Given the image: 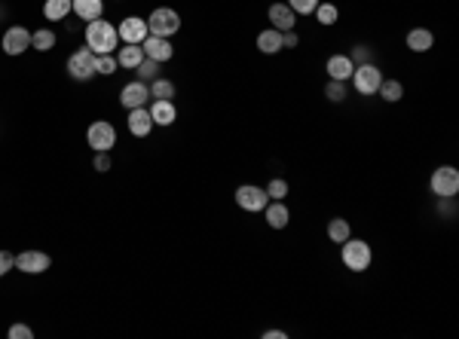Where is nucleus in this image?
I'll return each mask as SVG.
<instances>
[{
    "label": "nucleus",
    "mask_w": 459,
    "mask_h": 339,
    "mask_svg": "<svg viewBox=\"0 0 459 339\" xmlns=\"http://www.w3.org/2000/svg\"><path fill=\"white\" fill-rule=\"evenodd\" d=\"M86 46H89L95 55H110V52H114V49L119 46L117 25L104 22V19H95V22H89V25H86Z\"/></svg>",
    "instance_id": "1"
},
{
    "label": "nucleus",
    "mask_w": 459,
    "mask_h": 339,
    "mask_svg": "<svg viewBox=\"0 0 459 339\" xmlns=\"http://www.w3.org/2000/svg\"><path fill=\"white\" fill-rule=\"evenodd\" d=\"M340 257H343V266L349 272H364L367 266H371V260H373V251H371V245H367V242L349 236L343 242V248H340Z\"/></svg>",
    "instance_id": "2"
},
{
    "label": "nucleus",
    "mask_w": 459,
    "mask_h": 339,
    "mask_svg": "<svg viewBox=\"0 0 459 339\" xmlns=\"http://www.w3.org/2000/svg\"><path fill=\"white\" fill-rule=\"evenodd\" d=\"M178 28H181V16L175 10H168V6L153 10L150 19H147V34H153V37H172V34H178Z\"/></svg>",
    "instance_id": "3"
},
{
    "label": "nucleus",
    "mask_w": 459,
    "mask_h": 339,
    "mask_svg": "<svg viewBox=\"0 0 459 339\" xmlns=\"http://www.w3.org/2000/svg\"><path fill=\"white\" fill-rule=\"evenodd\" d=\"M95 65H98V55L92 52L89 46H83V49H77V52L68 59V74L74 76V80L86 83V80H92V76L98 74Z\"/></svg>",
    "instance_id": "4"
},
{
    "label": "nucleus",
    "mask_w": 459,
    "mask_h": 339,
    "mask_svg": "<svg viewBox=\"0 0 459 339\" xmlns=\"http://www.w3.org/2000/svg\"><path fill=\"white\" fill-rule=\"evenodd\" d=\"M429 187H432V193L441 196V199H456V193H459V172H456L453 165L435 168Z\"/></svg>",
    "instance_id": "5"
},
{
    "label": "nucleus",
    "mask_w": 459,
    "mask_h": 339,
    "mask_svg": "<svg viewBox=\"0 0 459 339\" xmlns=\"http://www.w3.org/2000/svg\"><path fill=\"white\" fill-rule=\"evenodd\" d=\"M86 141H89V147L95 153H110V147L117 144V132H114V125H110V123L95 119V123L89 125V132H86Z\"/></svg>",
    "instance_id": "6"
},
{
    "label": "nucleus",
    "mask_w": 459,
    "mask_h": 339,
    "mask_svg": "<svg viewBox=\"0 0 459 339\" xmlns=\"http://www.w3.org/2000/svg\"><path fill=\"white\" fill-rule=\"evenodd\" d=\"M352 83H355V89L362 92V95H373V92L380 89V83H383V70H380L377 65H358L355 70H352Z\"/></svg>",
    "instance_id": "7"
},
{
    "label": "nucleus",
    "mask_w": 459,
    "mask_h": 339,
    "mask_svg": "<svg viewBox=\"0 0 459 339\" xmlns=\"http://www.w3.org/2000/svg\"><path fill=\"white\" fill-rule=\"evenodd\" d=\"M266 202H270V196H266L264 187H254V183H245V187L236 189V205L242 211H251V214H257V211L266 208Z\"/></svg>",
    "instance_id": "8"
},
{
    "label": "nucleus",
    "mask_w": 459,
    "mask_h": 339,
    "mask_svg": "<svg viewBox=\"0 0 459 339\" xmlns=\"http://www.w3.org/2000/svg\"><path fill=\"white\" fill-rule=\"evenodd\" d=\"M3 52L6 55H22L25 49H31V31L22 25H12V28H6V34H3Z\"/></svg>",
    "instance_id": "9"
},
{
    "label": "nucleus",
    "mask_w": 459,
    "mask_h": 339,
    "mask_svg": "<svg viewBox=\"0 0 459 339\" xmlns=\"http://www.w3.org/2000/svg\"><path fill=\"white\" fill-rule=\"evenodd\" d=\"M147 98H150V89H147V83H126L123 89H119V104H123L126 110H135V107H144Z\"/></svg>",
    "instance_id": "10"
},
{
    "label": "nucleus",
    "mask_w": 459,
    "mask_h": 339,
    "mask_svg": "<svg viewBox=\"0 0 459 339\" xmlns=\"http://www.w3.org/2000/svg\"><path fill=\"white\" fill-rule=\"evenodd\" d=\"M49 254H43V251H22L16 257V269H22V272H28V275H40V272H46L49 269Z\"/></svg>",
    "instance_id": "11"
},
{
    "label": "nucleus",
    "mask_w": 459,
    "mask_h": 339,
    "mask_svg": "<svg viewBox=\"0 0 459 339\" xmlns=\"http://www.w3.org/2000/svg\"><path fill=\"white\" fill-rule=\"evenodd\" d=\"M266 16H270V25L275 28V31H282V34L294 31V25H297V12H294L288 3H273Z\"/></svg>",
    "instance_id": "12"
},
{
    "label": "nucleus",
    "mask_w": 459,
    "mask_h": 339,
    "mask_svg": "<svg viewBox=\"0 0 459 339\" xmlns=\"http://www.w3.org/2000/svg\"><path fill=\"white\" fill-rule=\"evenodd\" d=\"M117 34H119L123 43H144L147 22H144V19H138V16H129V19H123V25L117 28Z\"/></svg>",
    "instance_id": "13"
},
{
    "label": "nucleus",
    "mask_w": 459,
    "mask_h": 339,
    "mask_svg": "<svg viewBox=\"0 0 459 339\" xmlns=\"http://www.w3.org/2000/svg\"><path fill=\"white\" fill-rule=\"evenodd\" d=\"M141 49H144V55L147 59H153V61H168L172 59V43H168V37H153V34H147L144 37V43H141Z\"/></svg>",
    "instance_id": "14"
},
{
    "label": "nucleus",
    "mask_w": 459,
    "mask_h": 339,
    "mask_svg": "<svg viewBox=\"0 0 459 339\" xmlns=\"http://www.w3.org/2000/svg\"><path fill=\"white\" fill-rule=\"evenodd\" d=\"M129 132L135 138H147L153 132V119H150V110H147V104L144 107H135V110H129Z\"/></svg>",
    "instance_id": "15"
},
{
    "label": "nucleus",
    "mask_w": 459,
    "mask_h": 339,
    "mask_svg": "<svg viewBox=\"0 0 459 339\" xmlns=\"http://www.w3.org/2000/svg\"><path fill=\"white\" fill-rule=\"evenodd\" d=\"M324 70H328V76H331V80H352V70H355V65H352V59H349V55H331V59H328V68H324Z\"/></svg>",
    "instance_id": "16"
},
{
    "label": "nucleus",
    "mask_w": 459,
    "mask_h": 339,
    "mask_svg": "<svg viewBox=\"0 0 459 339\" xmlns=\"http://www.w3.org/2000/svg\"><path fill=\"white\" fill-rule=\"evenodd\" d=\"M147 110H150L153 125H172V123H175V116H178L175 104H172V101H162V98H153V104H150Z\"/></svg>",
    "instance_id": "17"
},
{
    "label": "nucleus",
    "mask_w": 459,
    "mask_h": 339,
    "mask_svg": "<svg viewBox=\"0 0 459 339\" xmlns=\"http://www.w3.org/2000/svg\"><path fill=\"white\" fill-rule=\"evenodd\" d=\"M264 214H266V223L273 226V229H285L288 220H291V211H288V205L285 202H266V208H264Z\"/></svg>",
    "instance_id": "18"
},
{
    "label": "nucleus",
    "mask_w": 459,
    "mask_h": 339,
    "mask_svg": "<svg viewBox=\"0 0 459 339\" xmlns=\"http://www.w3.org/2000/svg\"><path fill=\"white\" fill-rule=\"evenodd\" d=\"M257 49L264 55H275L285 49V43H282V31H275V28H266V31L257 34Z\"/></svg>",
    "instance_id": "19"
},
{
    "label": "nucleus",
    "mask_w": 459,
    "mask_h": 339,
    "mask_svg": "<svg viewBox=\"0 0 459 339\" xmlns=\"http://www.w3.org/2000/svg\"><path fill=\"white\" fill-rule=\"evenodd\" d=\"M101 12H104L101 0H74V16L83 19V22H95V19H101Z\"/></svg>",
    "instance_id": "20"
},
{
    "label": "nucleus",
    "mask_w": 459,
    "mask_h": 339,
    "mask_svg": "<svg viewBox=\"0 0 459 339\" xmlns=\"http://www.w3.org/2000/svg\"><path fill=\"white\" fill-rule=\"evenodd\" d=\"M141 59H144V49H141V43H123V49H119V55H117V65L135 70L141 65Z\"/></svg>",
    "instance_id": "21"
},
{
    "label": "nucleus",
    "mask_w": 459,
    "mask_h": 339,
    "mask_svg": "<svg viewBox=\"0 0 459 339\" xmlns=\"http://www.w3.org/2000/svg\"><path fill=\"white\" fill-rule=\"evenodd\" d=\"M432 43H435V37L426 28H413V31L407 34V49H411V52H429Z\"/></svg>",
    "instance_id": "22"
},
{
    "label": "nucleus",
    "mask_w": 459,
    "mask_h": 339,
    "mask_svg": "<svg viewBox=\"0 0 459 339\" xmlns=\"http://www.w3.org/2000/svg\"><path fill=\"white\" fill-rule=\"evenodd\" d=\"M74 10V0H46L43 3V16L49 22H61V19H68V12Z\"/></svg>",
    "instance_id": "23"
},
{
    "label": "nucleus",
    "mask_w": 459,
    "mask_h": 339,
    "mask_svg": "<svg viewBox=\"0 0 459 339\" xmlns=\"http://www.w3.org/2000/svg\"><path fill=\"white\" fill-rule=\"evenodd\" d=\"M352 236V229H349V220H343V217H334V220L328 223V238L334 245H343L346 238Z\"/></svg>",
    "instance_id": "24"
},
{
    "label": "nucleus",
    "mask_w": 459,
    "mask_h": 339,
    "mask_svg": "<svg viewBox=\"0 0 459 339\" xmlns=\"http://www.w3.org/2000/svg\"><path fill=\"white\" fill-rule=\"evenodd\" d=\"M150 98L172 101V98H175V83L172 80H162V76H153V80H150Z\"/></svg>",
    "instance_id": "25"
},
{
    "label": "nucleus",
    "mask_w": 459,
    "mask_h": 339,
    "mask_svg": "<svg viewBox=\"0 0 459 339\" xmlns=\"http://www.w3.org/2000/svg\"><path fill=\"white\" fill-rule=\"evenodd\" d=\"M377 92L383 95V101H389V104H395V101H401V98H404V86H401L398 80H383Z\"/></svg>",
    "instance_id": "26"
},
{
    "label": "nucleus",
    "mask_w": 459,
    "mask_h": 339,
    "mask_svg": "<svg viewBox=\"0 0 459 339\" xmlns=\"http://www.w3.org/2000/svg\"><path fill=\"white\" fill-rule=\"evenodd\" d=\"M52 46H55V34L49 31V28H40V31L31 34V49H37V52H49Z\"/></svg>",
    "instance_id": "27"
},
{
    "label": "nucleus",
    "mask_w": 459,
    "mask_h": 339,
    "mask_svg": "<svg viewBox=\"0 0 459 339\" xmlns=\"http://www.w3.org/2000/svg\"><path fill=\"white\" fill-rule=\"evenodd\" d=\"M324 98L334 101V104H340V101L349 98V86H346L343 80H328V86H324Z\"/></svg>",
    "instance_id": "28"
},
{
    "label": "nucleus",
    "mask_w": 459,
    "mask_h": 339,
    "mask_svg": "<svg viewBox=\"0 0 459 339\" xmlns=\"http://www.w3.org/2000/svg\"><path fill=\"white\" fill-rule=\"evenodd\" d=\"M313 16L319 19V25H334V22H337V16H340V10H337L334 3H319V6H315Z\"/></svg>",
    "instance_id": "29"
},
{
    "label": "nucleus",
    "mask_w": 459,
    "mask_h": 339,
    "mask_svg": "<svg viewBox=\"0 0 459 339\" xmlns=\"http://www.w3.org/2000/svg\"><path fill=\"white\" fill-rule=\"evenodd\" d=\"M135 74H138L141 83H144V80H153V76L159 74V61H153V59H147V55H144V59H141V65L135 68Z\"/></svg>",
    "instance_id": "30"
},
{
    "label": "nucleus",
    "mask_w": 459,
    "mask_h": 339,
    "mask_svg": "<svg viewBox=\"0 0 459 339\" xmlns=\"http://www.w3.org/2000/svg\"><path fill=\"white\" fill-rule=\"evenodd\" d=\"M266 196H270L273 202H285V196H288V181L273 178V181H270V187H266Z\"/></svg>",
    "instance_id": "31"
},
{
    "label": "nucleus",
    "mask_w": 459,
    "mask_h": 339,
    "mask_svg": "<svg viewBox=\"0 0 459 339\" xmlns=\"http://www.w3.org/2000/svg\"><path fill=\"white\" fill-rule=\"evenodd\" d=\"M288 6H291L297 16H313L315 6H319V0H288Z\"/></svg>",
    "instance_id": "32"
},
{
    "label": "nucleus",
    "mask_w": 459,
    "mask_h": 339,
    "mask_svg": "<svg viewBox=\"0 0 459 339\" xmlns=\"http://www.w3.org/2000/svg\"><path fill=\"white\" fill-rule=\"evenodd\" d=\"M95 68H98V74H101V76H110L119 65H117L114 55H98V65H95Z\"/></svg>",
    "instance_id": "33"
},
{
    "label": "nucleus",
    "mask_w": 459,
    "mask_h": 339,
    "mask_svg": "<svg viewBox=\"0 0 459 339\" xmlns=\"http://www.w3.org/2000/svg\"><path fill=\"white\" fill-rule=\"evenodd\" d=\"M349 59H352V65H367V61H371V49H367V46H355Z\"/></svg>",
    "instance_id": "34"
},
{
    "label": "nucleus",
    "mask_w": 459,
    "mask_h": 339,
    "mask_svg": "<svg viewBox=\"0 0 459 339\" xmlns=\"http://www.w3.org/2000/svg\"><path fill=\"white\" fill-rule=\"evenodd\" d=\"M10 336H12V339H31L34 330L28 327V324H12V327H10Z\"/></svg>",
    "instance_id": "35"
},
{
    "label": "nucleus",
    "mask_w": 459,
    "mask_h": 339,
    "mask_svg": "<svg viewBox=\"0 0 459 339\" xmlns=\"http://www.w3.org/2000/svg\"><path fill=\"white\" fill-rule=\"evenodd\" d=\"M12 266H16V257H12L10 251H0V275H6Z\"/></svg>",
    "instance_id": "36"
},
{
    "label": "nucleus",
    "mask_w": 459,
    "mask_h": 339,
    "mask_svg": "<svg viewBox=\"0 0 459 339\" xmlns=\"http://www.w3.org/2000/svg\"><path fill=\"white\" fill-rule=\"evenodd\" d=\"M95 172L98 174L110 172V156H108V153H95Z\"/></svg>",
    "instance_id": "37"
},
{
    "label": "nucleus",
    "mask_w": 459,
    "mask_h": 339,
    "mask_svg": "<svg viewBox=\"0 0 459 339\" xmlns=\"http://www.w3.org/2000/svg\"><path fill=\"white\" fill-rule=\"evenodd\" d=\"M282 43H285V49H294V46L300 43V37L294 31H285V34H282Z\"/></svg>",
    "instance_id": "38"
},
{
    "label": "nucleus",
    "mask_w": 459,
    "mask_h": 339,
    "mask_svg": "<svg viewBox=\"0 0 459 339\" xmlns=\"http://www.w3.org/2000/svg\"><path fill=\"white\" fill-rule=\"evenodd\" d=\"M264 339H288V333H285V330H266Z\"/></svg>",
    "instance_id": "39"
}]
</instances>
